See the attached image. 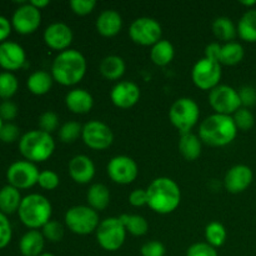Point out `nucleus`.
<instances>
[{
	"mask_svg": "<svg viewBox=\"0 0 256 256\" xmlns=\"http://www.w3.org/2000/svg\"><path fill=\"white\" fill-rule=\"evenodd\" d=\"M209 104L215 112V114L230 115L242 108V102L238 90L229 85L219 84L216 88L210 90Z\"/></svg>",
	"mask_w": 256,
	"mask_h": 256,
	"instance_id": "obj_11",
	"label": "nucleus"
},
{
	"mask_svg": "<svg viewBox=\"0 0 256 256\" xmlns=\"http://www.w3.org/2000/svg\"><path fill=\"white\" fill-rule=\"evenodd\" d=\"M140 252H142V256H165L166 249L162 242H158V240H152L142 245Z\"/></svg>",
	"mask_w": 256,
	"mask_h": 256,
	"instance_id": "obj_44",
	"label": "nucleus"
},
{
	"mask_svg": "<svg viewBox=\"0 0 256 256\" xmlns=\"http://www.w3.org/2000/svg\"><path fill=\"white\" fill-rule=\"evenodd\" d=\"M98 32L102 36L112 38L120 32L122 28V18L116 10L108 9L100 12L95 22Z\"/></svg>",
	"mask_w": 256,
	"mask_h": 256,
	"instance_id": "obj_22",
	"label": "nucleus"
},
{
	"mask_svg": "<svg viewBox=\"0 0 256 256\" xmlns=\"http://www.w3.org/2000/svg\"><path fill=\"white\" fill-rule=\"evenodd\" d=\"M40 172L36 165L28 160L12 162L6 172V179L9 185L20 189H29L38 184Z\"/></svg>",
	"mask_w": 256,
	"mask_h": 256,
	"instance_id": "obj_13",
	"label": "nucleus"
},
{
	"mask_svg": "<svg viewBox=\"0 0 256 256\" xmlns=\"http://www.w3.org/2000/svg\"><path fill=\"white\" fill-rule=\"evenodd\" d=\"M42 229L45 240H49L50 242H59L64 238V226L56 220H50Z\"/></svg>",
	"mask_w": 256,
	"mask_h": 256,
	"instance_id": "obj_38",
	"label": "nucleus"
},
{
	"mask_svg": "<svg viewBox=\"0 0 256 256\" xmlns=\"http://www.w3.org/2000/svg\"><path fill=\"white\" fill-rule=\"evenodd\" d=\"M192 79L199 89L212 90L219 85L222 79V64L204 56L192 66Z\"/></svg>",
	"mask_w": 256,
	"mask_h": 256,
	"instance_id": "obj_10",
	"label": "nucleus"
},
{
	"mask_svg": "<svg viewBox=\"0 0 256 256\" xmlns=\"http://www.w3.org/2000/svg\"><path fill=\"white\" fill-rule=\"evenodd\" d=\"M254 174L248 165H235L230 168L224 178V186L230 194H240L252 185Z\"/></svg>",
	"mask_w": 256,
	"mask_h": 256,
	"instance_id": "obj_17",
	"label": "nucleus"
},
{
	"mask_svg": "<svg viewBox=\"0 0 256 256\" xmlns=\"http://www.w3.org/2000/svg\"><path fill=\"white\" fill-rule=\"evenodd\" d=\"M200 116V109L196 102L190 98H180L169 110V119L172 126L180 132V134L192 132V129L198 124Z\"/></svg>",
	"mask_w": 256,
	"mask_h": 256,
	"instance_id": "obj_6",
	"label": "nucleus"
},
{
	"mask_svg": "<svg viewBox=\"0 0 256 256\" xmlns=\"http://www.w3.org/2000/svg\"><path fill=\"white\" fill-rule=\"evenodd\" d=\"M212 32L215 38L224 42H230L238 35V28L228 16H219L212 22Z\"/></svg>",
	"mask_w": 256,
	"mask_h": 256,
	"instance_id": "obj_31",
	"label": "nucleus"
},
{
	"mask_svg": "<svg viewBox=\"0 0 256 256\" xmlns=\"http://www.w3.org/2000/svg\"><path fill=\"white\" fill-rule=\"evenodd\" d=\"M110 99L112 104L119 109H129L138 104L140 99V88L135 82H119L110 92Z\"/></svg>",
	"mask_w": 256,
	"mask_h": 256,
	"instance_id": "obj_18",
	"label": "nucleus"
},
{
	"mask_svg": "<svg viewBox=\"0 0 256 256\" xmlns=\"http://www.w3.org/2000/svg\"><path fill=\"white\" fill-rule=\"evenodd\" d=\"M238 92H239L240 102H242V105L244 108L252 106V105L256 104V89L255 88L249 86V85H245V86H242Z\"/></svg>",
	"mask_w": 256,
	"mask_h": 256,
	"instance_id": "obj_46",
	"label": "nucleus"
},
{
	"mask_svg": "<svg viewBox=\"0 0 256 256\" xmlns=\"http://www.w3.org/2000/svg\"><path fill=\"white\" fill-rule=\"evenodd\" d=\"M69 175L76 184H89L95 176V165L86 155H76L69 162Z\"/></svg>",
	"mask_w": 256,
	"mask_h": 256,
	"instance_id": "obj_20",
	"label": "nucleus"
},
{
	"mask_svg": "<svg viewBox=\"0 0 256 256\" xmlns=\"http://www.w3.org/2000/svg\"><path fill=\"white\" fill-rule=\"evenodd\" d=\"M175 56V49L169 40H159L150 50V59L158 66H166Z\"/></svg>",
	"mask_w": 256,
	"mask_h": 256,
	"instance_id": "obj_28",
	"label": "nucleus"
},
{
	"mask_svg": "<svg viewBox=\"0 0 256 256\" xmlns=\"http://www.w3.org/2000/svg\"><path fill=\"white\" fill-rule=\"evenodd\" d=\"M39 256H55V255L52 254V252H42V254L39 255Z\"/></svg>",
	"mask_w": 256,
	"mask_h": 256,
	"instance_id": "obj_53",
	"label": "nucleus"
},
{
	"mask_svg": "<svg viewBox=\"0 0 256 256\" xmlns=\"http://www.w3.org/2000/svg\"><path fill=\"white\" fill-rule=\"evenodd\" d=\"M126 65L124 59L118 55H108L100 62V74L108 80H119L124 75Z\"/></svg>",
	"mask_w": 256,
	"mask_h": 256,
	"instance_id": "obj_25",
	"label": "nucleus"
},
{
	"mask_svg": "<svg viewBox=\"0 0 256 256\" xmlns=\"http://www.w3.org/2000/svg\"><path fill=\"white\" fill-rule=\"evenodd\" d=\"M119 219L122 220L126 232L134 235V236H142L149 230V222L142 215L122 214L120 215Z\"/></svg>",
	"mask_w": 256,
	"mask_h": 256,
	"instance_id": "obj_33",
	"label": "nucleus"
},
{
	"mask_svg": "<svg viewBox=\"0 0 256 256\" xmlns=\"http://www.w3.org/2000/svg\"><path fill=\"white\" fill-rule=\"evenodd\" d=\"M65 105L74 114H88L94 106V99L88 90L75 88L65 96Z\"/></svg>",
	"mask_w": 256,
	"mask_h": 256,
	"instance_id": "obj_21",
	"label": "nucleus"
},
{
	"mask_svg": "<svg viewBox=\"0 0 256 256\" xmlns=\"http://www.w3.org/2000/svg\"><path fill=\"white\" fill-rule=\"evenodd\" d=\"M220 50H222V44H219V42H212V44L206 45V48H205V58L219 62Z\"/></svg>",
	"mask_w": 256,
	"mask_h": 256,
	"instance_id": "obj_49",
	"label": "nucleus"
},
{
	"mask_svg": "<svg viewBox=\"0 0 256 256\" xmlns=\"http://www.w3.org/2000/svg\"><path fill=\"white\" fill-rule=\"evenodd\" d=\"M148 205L158 214L166 215L175 212L182 202V192L176 182L166 176L156 178L146 189Z\"/></svg>",
	"mask_w": 256,
	"mask_h": 256,
	"instance_id": "obj_2",
	"label": "nucleus"
},
{
	"mask_svg": "<svg viewBox=\"0 0 256 256\" xmlns=\"http://www.w3.org/2000/svg\"><path fill=\"white\" fill-rule=\"evenodd\" d=\"M95 235L102 249L106 252H116L124 245L126 230L119 218H106L100 222Z\"/></svg>",
	"mask_w": 256,
	"mask_h": 256,
	"instance_id": "obj_8",
	"label": "nucleus"
},
{
	"mask_svg": "<svg viewBox=\"0 0 256 256\" xmlns=\"http://www.w3.org/2000/svg\"><path fill=\"white\" fill-rule=\"evenodd\" d=\"M108 175L114 182L120 185L132 184L136 180L139 168L132 158L126 155H118L108 162Z\"/></svg>",
	"mask_w": 256,
	"mask_h": 256,
	"instance_id": "obj_14",
	"label": "nucleus"
},
{
	"mask_svg": "<svg viewBox=\"0 0 256 256\" xmlns=\"http://www.w3.org/2000/svg\"><path fill=\"white\" fill-rule=\"evenodd\" d=\"M238 128L230 115L212 114L205 118L199 126V138L204 144L212 148L226 146L234 142Z\"/></svg>",
	"mask_w": 256,
	"mask_h": 256,
	"instance_id": "obj_3",
	"label": "nucleus"
},
{
	"mask_svg": "<svg viewBox=\"0 0 256 256\" xmlns=\"http://www.w3.org/2000/svg\"><path fill=\"white\" fill-rule=\"evenodd\" d=\"M42 38L50 49L62 52L69 49L74 39V34L72 28L65 22H52L44 30Z\"/></svg>",
	"mask_w": 256,
	"mask_h": 256,
	"instance_id": "obj_16",
	"label": "nucleus"
},
{
	"mask_svg": "<svg viewBox=\"0 0 256 256\" xmlns=\"http://www.w3.org/2000/svg\"><path fill=\"white\" fill-rule=\"evenodd\" d=\"M12 236V225H10L6 215L0 212V249H4L5 246L9 245Z\"/></svg>",
	"mask_w": 256,
	"mask_h": 256,
	"instance_id": "obj_43",
	"label": "nucleus"
},
{
	"mask_svg": "<svg viewBox=\"0 0 256 256\" xmlns=\"http://www.w3.org/2000/svg\"><path fill=\"white\" fill-rule=\"evenodd\" d=\"M240 4L245 5V6H254V5H256V0H250V2H246V0H242V2H240Z\"/></svg>",
	"mask_w": 256,
	"mask_h": 256,
	"instance_id": "obj_52",
	"label": "nucleus"
},
{
	"mask_svg": "<svg viewBox=\"0 0 256 256\" xmlns=\"http://www.w3.org/2000/svg\"><path fill=\"white\" fill-rule=\"evenodd\" d=\"M244 48L242 44L236 42H225L222 45V50H220L219 62L224 65H229V66H234V65L239 64L242 59H244Z\"/></svg>",
	"mask_w": 256,
	"mask_h": 256,
	"instance_id": "obj_32",
	"label": "nucleus"
},
{
	"mask_svg": "<svg viewBox=\"0 0 256 256\" xmlns=\"http://www.w3.org/2000/svg\"><path fill=\"white\" fill-rule=\"evenodd\" d=\"M38 184L45 190H55L60 184L59 175L52 170H42L39 174Z\"/></svg>",
	"mask_w": 256,
	"mask_h": 256,
	"instance_id": "obj_40",
	"label": "nucleus"
},
{
	"mask_svg": "<svg viewBox=\"0 0 256 256\" xmlns=\"http://www.w3.org/2000/svg\"><path fill=\"white\" fill-rule=\"evenodd\" d=\"M162 25L154 18L142 16L135 19L129 28V36L135 44L152 46L162 40Z\"/></svg>",
	"mask_w": 256,
	"mask_h": 256,
	"instance_id": "obj_9",
	"label": "nucleus"
},
{
	"mask_svg": "<svg viewBox=\"0 0 256 256\" xmlns=\"http://www.w3.org/2000/svg\"><path fill=\"white\" fill-rule=\"evenodd\" d=\"M226 236V229L220 222H212L208 224L206 228H205V239H206V242L212 245V246H214L215 249L225 244Z\"/></svg>",
	"mask_w": 256,
	"mask_h": 256,
	"instance_id": "obj_34",
	"label": "nucleus"
},
{
	"mask_svg": "<svg viewBox=\"0 0 256 256\" xmlns=\"http://www.w3.org/2000/svg\"><path fill=\"white\" fill-rule=\"evenodd\" d=\"M19 88L16 76L10 72H0V98L4 100L14 96Z\"/></svg>",
	"mask_w": 256,
	"mask_h": 256,
	"instance_id": "obj_35",
	"label": "nucleus"
},
{
	"mask_svg": "<svg viewBox=\"0 0 256 256\" xmlns=\"http://www.w3.org/2000/svg\"><path fill=\"white\" fill-rule=\"evenodd\" d=\"M129 202L135 208H140V206H144V205H148L146 190L135 189L134 192H130Z\"/></svg>",
	"mask_w": 256,
	"mask_h": 256,
	"instance_id": "obj_48",
	"label": "nucleus"
},
{
	"mask_svg": "<svg viewBox=\"0 0 256 256\" xmlns=\"http://www.w3.org/2000/svg\"><path fill=\"white\" fill-rule=\"evenodd\" d=\"M18 214L25 226L38 230L50 222L52 208L45 196L40 194H30L22 198Z\"/></svg>",
	"mask_w": 256,
	"mask_h": 256,
	"instance_id": "obj_4",
	"label": "nucleus"
},
{
	"mask_svg": "<svg viewBox=\"0 0 256 256\" xmlns=\"http://www.w3.org/2000/svg\"><path fill=\"white\" fill-rule=\"evenodd\" d=\"M88 206L94 209L95 212H102L109 206L110 192L106 185L102 182L92 184L86 192Z\"/></svg>",
	"mask_w": 256,
	"mask_h": 256,
	"instance_id": "obj_24",
	"label": "nucleus"
},
{
	"mask_svg": "<svg viewBox=\"0 0 256 256\" xmlns=\"http://www.w3.org/2000/svg\"><path fill=\"white\" fill-rule=\"evenodd\" d=\"M30 4H32V6L36 8V9L42 10V8L48 6V5L50 4V2L49 0H32V2H30Z\"/></svg>",
	"mask_w": 256,
	"mask_h": 256,
	"instance_id": "obj_51",
	"label": "nucleus"
},
{
	"mask_svg": "<svg viewBox=\"0 0 256 256\" xmlns=\"http://www.w3.org/2000/svg\"><path fill=\"white\" fill-rule=\"evenodd\" d=\"M40 24H42V12L30 2L22 4L12 14V25L19 34H32L39 29Z\"/></svg>",
	"mask_w": 256,
	"mask_h": 256,
	"instance_id": "obj_15",
	"label": "nucleus"
},
{
	"mask_svg": "<svg viewBox=\"0 0 256 256\" xmlns=\"http://www.w3.org/2000/svg\"><path fill=\"white\" fill-rule=\"evenodd\" d=\"M82 142L92 150H105L112 146L114 132L109 125L100 120H90L82 126Z\"/></svg>",
	"mask_w": 256,
	"mask_h": 256,
	"instance_id": "obj_12",
	"label": "nucleus"
},
{
	"mask_svg": "<svg viewBox=\"0 0 256 256\" xmlns=\"http://www.w3.org/2000/svg\"><path fill=\"white\" fill-rule=\"evenodd\" d=\"M65 225L76 235H89L99 226V214L88 205H76L65 212Z\"/></svg>",
	"mask_w": 256,
	"mask_h": 256,
	"instance_id": "obj_7",
	"label": "nucleus"
},
{
	"mask_svg": "<svg viewBox=\"0 0 256 256\" xmlns=\"http://www.w3.org/2000/svg\"><path fill=\"white\" fill-rule=\"evenodd\" d=\"M45 245V238L39 230H29L22 236L19 242V250L22 256H39L42 254Z\"/></svg>",
	"mask_w": 256,
	"mask_h": 256,
	"instance_id": "obj_23",
	"label": "nucleus"
},
{
	"mask_svg": "<svg viewBox=\"0 0 256 256\" xmlns=\"http://www.w3.org/2000/svg\"><path fill=\"white\" fill-rule=\"evenodd\" d=\"M19 150L22 156L32 162H42L49 159L55 150L52 134L42 130H32L20 138Z\"/></svg>",
	"mask_w": 256,
	"mask_h": 256,
	"instance_id": "obj_5",
	"label": "nucleus"
},
{
	"mask_svg": "<svg viewBox=\"0 0 256 256\" xmlns=\"http://www.w3.org/2000/svg\"><path fill=\"white\" fill-rule=\"evenodd\" d=\"M22 195L16 188L12 185L0 189V212L6 214H14L15 212L19 210L20 204H22Z\"/></svg>",
	"mask_w": 256,
	"mask_h": 256,
	"instance_id": "obj_29",
	"label": "nucleus"
},
{
	"mask_svg": "<svg viewBox=\"0 0 256 256\" xmlns=\"http://www.w3.org/2000/svg\"><path fill=\"white\" fill-rule=\"evenodd\" d=\"M2 125H4V122H2V118H0V130H2Z\"/></svg>",
	"mask_w": 256,
	"mask_h": 256,
	"instance_id": "obj_54",
	"label": "nucleus"
},
{
	"mask_svg": "<svg viewBox=\"0 0 256 256\" xmlns=\"http://www.w3.org/2000/svg\"><path fill=\"white\" fill-rule=\"evenodd\" d=\"M82 126L78 122H66L59 129V139L64 144H72L82 136Z\"/></svg>",
	"mask_w": 256,
	"mask_h": 256,
	"instance_id": "obj_36",
	"label": "nucleus"
},
{
	"mask_svg": "<svg viewBox=\"0 0 256 256\" xmlns=\"http://www.w3.org/2000/svg\"><path fill=\"white\" fill-rule=\"evenodd\" d=\"M86 68V59L79 50L68 49L55 56L50 74L60 85L72 86L84 79Z\"/></svg>",
	"mask_w": 256,
	"mask_h": 256,
	"instance_id": "obj_1",
	"label": "nucleus"
},
{
	"mask_svg": "<svg viewBox=\"0 0 256 256\" xmlns=\"http://www.w3.org/2000/svg\"><path fill=\"white\" fill-rule=\"evenodd\" d=\"M202 142L198 135L192 132H185L182 134L179 140V150L184 159L188 162H194L202 154Z\"/></svg>",
	"mask_w": 256,
	"mask_h": 256,
	"instance_id": "obj_26",
	"label": "nucleus"
},
{
	"mask_svg": "<svg viewBox=\"0 0 256 256\" xmlns=\"http://www.w3.org/2000/svg\"><path fill=\"white\" fill-rule=\"evenodd\" d=\"M232 120H234L238 130H242V132H248L252 129L255 122L254 115L248 108H240L238 112H235L232 114Z\"/></svg>",
	"mask_w": 256,
	"mask_h": 256,
	"instance_id": "obj_37",
	"label": "nucleus"
},
{
	"mask_svg": "<svg viewBox=\"0 0 256 256\" xmlns=\"http://www.w3.org/2000/svg\"><path fill=\"white\" fill-rule=\"evenodd\" d=\"M19 132L20 130L16 125L8 122V124L2 125V130H0V140L4 142H14L19 138Z\"/></svg>",
	"mask_w": 256,
	"mask_h": 256,
	"instance_id": "obj_45",
	"label": "nucleus"
},
{
	"mask_svg": "<svg viewBox=\"0 0 256 256\" xmlns=\"http://www.w3.org/2000/svg\"><path fill=\"white\" fill-rule=\"evenodd\" d=\"M26 54L22 45L14 42H4L0 44V66L8 72H15L24 66Z\"/></svg>",
	"mask_w": 256,
	"mask_h": 256,
	"instance_id": "obj_19",
	"label": "nucleus"
},
{
	"mask_svg": "<svg viewBox=\"0 0 256 256\" xmlns=\"http://www.w3.org/2000/svg\"><path fill=\"white\" fill-rule=\"evenodd\" d=\"M236 28L240 39L246 42H256V9L244 12Z\"/></svg>",
	"mask_w": 256,
	"mask_h": 256,
	"instance_id": "obj_30",
	"label": "nucleus"
},
{
	"mask_svg": "<svg viewBox=\"0 0 256 256\" xmlns=\"http://www.w3.org/2000/svg\"><path fill=\"white\" fill-rule=\"evenodd\" d=\"M186 256H219L218 250L208 242H195L186 250Z\"/></svg>",
	"mask_w": 256,
	"mask_h": 256,
	"instance_id": "obj_42",
	"label": "nucleus"
},
{
	"mask_svg": "<svg viewBox=\"0 0 256 256\" xmlns=\"http://www.w3.org/2000/svg\"><path fill=\"white\" fill-rule=\"evenodd\" d=\"M69 5L74 14L79 15V16H85V15L92 12V10L96 6V2L95 0H72Z\"/></svg>",
	"mask_w": 256,
	"mask_h": 256,
	"instance_id": "obj_41",
	"label": "nucleus"
},
{
	"mask_svg": "<svg viewBox=\"0 0 256 256\" xmlns=\"http://www.w3.org/2000/svg\"><path fill=\"white\" fill-rule=\"evenodd\" d=\"M10 32H12V22L5 16L0 15V44L9 36Z\"/></svg>",
	"mask_w": 256,
	"mask_h": 256,
	"instance_id": "obj_50",
	"label": "nucleus"
},
{
	"mask_svg": "<svg viewBox=\"0 0 256 256\" xmlns=\"http://www.w3.org/2000/svg\"><path fill=\"white\" fill-rule=\"evenodd\" d=\"M59 126V116L56 115V112H42L39 118V128L42 132H48V134H52V132L58 129Z\"/></svg>",
	"mask_w": 256,
	"mask_h": 256,
	"instance_id": "obj_39",
	"label": "nucleus"
},
{
	"mask_svg": "<svg viewBox=\"0 0 256 256\" xmlns=\"http://www.w3.org/2000/svg\"><path fill=\"white\" fill-rule=\"evenodd\" d=\"M18 115V106L10 100H4L0 104V118L2 120H12Z\"/></svg>",
	"mask_w": 256,
	"mask_h": 256,
	"instance_id": "obj_47",
	"label": "nucleus"
},
{
	"mask_svg": "<svg viewBox=\"0 0 256 256\" xmlns=\"http://www.w3.org/2000/svg\"><path fill=\"white\" fill-rule=\"evenodd\" d=\"M52 74L44 70H38L34 72L26 80V86L29 92L34 95H45L50 92L52 86Z\"/></svg>",
	"mask_w": 256,
	"mask_h": 256,
	"instance_id": "obj_27",
	"label": "nucleus"
}]
</instances>
